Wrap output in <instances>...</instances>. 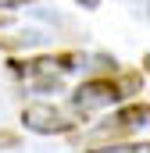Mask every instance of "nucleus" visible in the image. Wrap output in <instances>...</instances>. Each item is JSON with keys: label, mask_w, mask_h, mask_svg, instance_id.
Wrapping results in <instances>:
<instances>
[{"label": "nucleus", "mask_w": 150, "mask_h": 153, "mask_svg": "<svg viewBox=\"0 0 150 153\" xmlns=\"http://www.w3.org/2000/svg\"><path fill=\"white\" fill-rule=\"evenodd\" d=\"M143 85V78L140 75H129V78H86L82 85H75V93L68 96V103H72L79 114H93V111H107V107H118L122 100H129L136 89Z\"/></svg>", "instance_id": "1"}, {"label": "nucleus", "mask_w": 150, "mask_h": 153, "mask_svg": "<svg viewBox=\"0 0 150 153\" xmlns=\"http://www.w3.org/2000/svg\"><path fill=\"white\" fill-rule=\"evenodd\" d=\"M79 53H43V57H25V61H11V71L36 85V89H57L61 75H68L72 68H79Z\"/></svg>", "instance_id": "2"}, {"label": "nucleus", "mask_w": 150, "mask_h": 153, "mask_svg": "<svg viewBox=\"0 0 150 153\" xmlns=\"http://www.w3.org/2000/svg\"><path fill=\"white\" fill-rule=\"evenodd\" d=\"M22 125L36 135H68L82 125V114L75 107H61L50 100H36L22 107Z\"/></svg>", "instance_id": "3"}, {"label": "nucleus", "mask_w": 150, "mask_h": 153, "mask_svg": "<svg viewBox=\"0 0 150 153\" xmlns=\"http://www.w3.org/2000/svg\"><path fill=\"white\" fill-rule=\"evenodd\" d=\"M147 114H150L147 100L129 103L125 111H118V114L111 117V128H107V132H118V128H143V125H147Z\"/></svg>", "instance_id": "4"}, {"label": "nucleus", "mask_w": 150, "mask_h": 153, "mask_svg": "<svg viewBox=\"0 0 150 153\" xmlns=\"http://www.w3.org/2000/svg\"><path fill=\"white\" fill-rule=\"evenodd\" d=\"M89 153H147V143H122V146H100Z\"/></svg>", "instance_id": "5"}, {"label": "nucleus", "mask_w": 150, "mask_h": 153, "mask_svg": "<svg viewBox=\"0 0 150 153\" xmlns=\"http://www.w3.org/2000/svg\"><path fill=\"white\" fill-rule=\"evenodd\" d=\"M7 25H14V11H4L0 7V29H7Z\"/></svg>", "instance_id": "6"}, {"label": "nucleus", "mask_w": 150, "mask_h": 153, "mask_svg": "<svg viewBox=\"0 0 150 153\" xmlns=\"http://www.w3.org/2000/svg\"><path fill=\"white\" fill-rule=\"evenodd\" d=\"M22 4H32V0H0V7H4V11H11V7H22Z\"/></svg>", "instance_id": "7"}, {"label": "nucleus", "mask_w": 150, "mask_h": 153, "mask_svg": "<svg viewBox=\"0 0 150 153\" xmlns=\"http://www.w3.org/2000/svg\"><path fill=\"white\" fill-rule=\"evenodd\" d=\"M79 4H82V7H97V0H79Z\"/></svg>", "instance_id": "8"}]
</instances>
